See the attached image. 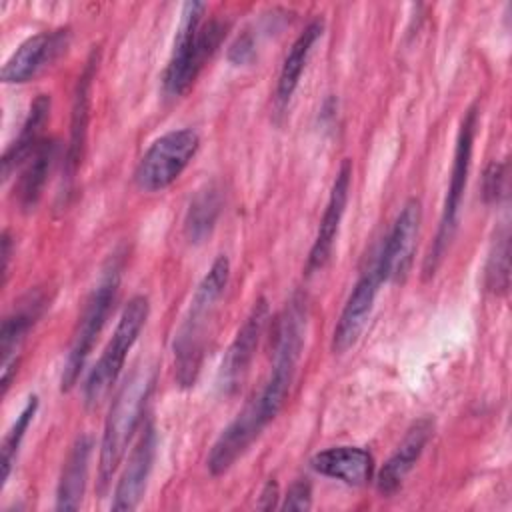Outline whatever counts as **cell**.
<instances>
[{
    "instance_id": "obj_7",
    "label": "cell",
    "mask_w": 512,
    "mask_h": 512,
    "mask_svg": "<svg viewBox=\"0 0 512 512\" xmlns=\"http://www.w3.org/2000/svg\"><path fill=\"white\" fill-rule=\"evenodd\" d=\"M148 318V298L146 296H134L124 306L120 320L116 324V330L104 348L102 356L98 358L96 366L90 370L86 384H84V400L88 406H98L102 400L110 394L112 386L116 384L126 356L130 348L134 346L142 326Z\"/></svg>"
},
{
    "instance_id": "obj_23",
    "label": "cell",
    "mask_w": 512,
    "mask_h": 512,
    "mask_svg": "<svg viewBox=\"0 0 512 512\" xmlns=\"http://www.w3.org/2000/svg\"><path fill=\"white\" fill-rule=\"evenodd\" d=\"M58 144L56 140H42L40 146L34 150V154L26 160L22 176L16 186V198L22 210H32L44 190V184L48 180L50 168L56 160Z\"/></svg>"
},
{
    "instance_id": "obj_20",
    "label": "cell",
    "mask_w": 512,
    "mask_h": 512,
    "mask_svg": "<svg viewBox=\"0 0 512 512\" xmlns=\"http://www.w3.org/2000/svg\"><path fill=\"white\" fill-rule=\"evenodd\" d=\"M50 114V96L38 94L36 100L30 106V112L20 128L18 138L6 148L2 156V178L8 180L10 174L20 166L26 164V160L34 154V150L40 146L42 128Z\"/></svg>"
},
{
    "instance_id": "obj_15",
    "label": "cell",
    "mask_w": 512,
    "mask_h": 512,
    "mask_svg": "<svg viewBox=\"0 0 512 512\" xmlns=\"http://www.w3.org/2000/svg\"><path fill=\"white\" fill-rule=\"evenodd\" d=\"M156 456V430L148 422L140 434L132 454L128 456L126 468L116 484L112 510H134L146 490V482Z\"/></svg>"
},
{
    "instance_id": "obj_25",
    "label": "cell",
    "mask_w": 512,
    "mask_h": 512,
    "mask_svg": "<svg viewBox=\"0 0 512 512\" xmlns=\"http://www.w3.org/2000/svg\"><path fill=\"white\" fill-rule=\"evenodd\" d=\"M508 256H510V236H508V226H502V230L494 238V246L486 264V286L496 294H502L508 290V278H510Z\"/></svg>"
},
{
    "instance_id": "obj_1",
    "label": "cell",
    "mask_w": 512,
    "mask_h": 512,
    "mask_svg": "<svg viewBox=\"0 0 512 512\" xmlns=\"http://www.w3.org/2000/svg\"><path fill=\"white\" fill-rule=\"evenodd\" d=\"M230 278V262L226 256H218L206 276L194 290L188 312L174 338V364L180 386H192L200 362L204 356V342L208 326L214 318L218 300L222 298Z\"/></svg>"
},
{
    "instance_id": "obj_17",
    "label": "cell",
    "mask_w": 512,
    "mask_h": 512,
    "mask_svg": "<svg viewBox=\"0 0 512 512\" xmlns=\"http://www.w3.org/2000/svg\"><path fill=\"white\" fill-rule=\"evenodd\" d=\"M432 428H434V424L430 418H420L418 422L412 424V428L406 432L400 446L394 450V454L384 462V466L378 472L376 488L380 494L390 496L400 488L402 480L406 478V474L414 468L416 460L420 458V454L432 434Z\"/></svg>"
},
{
    "instance_id": "obj_9",
    "label": "cell",
    "mask_w": 512,
    "mask_h": 512,
    "mask_svg": "<svg viewBox=\"0 0 512 512\" xmlns=\"http://www.w3.org/2000/svg\"><path fill=\"white\" fill-rule=\"evenodd\" d=\"M420 220H422L420 202L416 198L406 200L388 236L380 246L376 262L372 264L380 282H400L406 278L410 264L414 260Z\"/></svg>"
},
{
    "instance_id": "obj_14",
    "label": "cell",
    "mask_w": 512,
    "mask_h": 512,
    "mask_svg": "<svg viewBox=\"0 0 512 512\" xmlns=\"http://www.w3.org/2000/svg\"><path fill=\"white\" fill-rule=\"evenodd\" d=\"M350 180H352V162L346 158L340 164V170L334 178L332 190H330V198L326 202L314 244L310 248V256H308V272L320 270L326 266V262L330 260L332 248H334V240L338 236L340 230V222L346 210V202H348V192H350Z\"/></svg>"
},
{
    "instance_id": "obj_22",
    "label": "cell",
    "mask_w": 512,
    "mask_h": 512,
    "mask_svg": "<svg viewBox=\"0 0 512 512\" xmlns=\"http://www.w3.org/2000/svg\"><path fill=\"white\" fill-rule=\"evenodd\" d=\"M322 30H324V24L322 20H312L300 34L298 38L294 40L290 52L286 54L284 58V64H282V70H280V76H278V86H276V98L280 104H286L290 100V96L294 94L298 82H300V76L304 72V66L308 62V56L316 44V40L322 36Z\"/></svg>"
},
{
    "instance_id": "obj_3",
    "label": "cell",
    "mask_w": 512,
    "mask_h": 512,
    "mask_svg": "<svg viewBox=\"0 0 512 512\" xmlns=\"http://www.w3.org/2000/svg\"><path fill=\"white\" fill-rule=\"evenodd\" d=\"M204 10L206 4L202 2H186L182 6L174 48L164 72V90L170 96H180L190 88L224 38L226 26L220 20L200 26Z\"/></svg>"
},
{
    "instance_id": "obj_4",
    "label": "cell",
    "mask_w": 512,
    "mask_h": 512,
    "mask_svg": "<svg viewBox=\"0 0 512 512\" xmlns=\"http://www.w3.org/2000/svg\"><path fill=\"white\" fill-rule=\"evenodd\" d=\"M304 334H306V304L300 296H294L276 326L272 372L264 388L254 396L268 422L274 420V416L280 412V408L284 406L290 394L296 366L304 346Z\"/></svg>"
},
{
    "instance_id": "obj_2",
    "label": "cell",
    "mask_w": 512,
    "mask_h": 512,
    "mask_svg": "<svg viewBox=\"0 0 512 512\" xmlns=\"http://www.w3.org/2000/svg\"><path fill=\"white\" fill-rule=\"evenodd\" d=\"M154 374L148 366H138L124 380L116 392L100 442V464H98V488L106 490L112 474L122 462L128 444L142 420L146 398L152 390Z\"/></svg>"
},
{
    "instance_id": "obj_11",
    "label": "cell",
    "mask_w": 512,
    "mask_h": 512,
    "mask_svg": "<svg viewBox=\"0 0 512 512\" xmlns=\"http://www.w3.org/2000/svg\"><path fill=\"white\" fill-rule=\"evenodd\" d=\"M268 424L256 398H252L242 412L222 430L208 454V470L220 476L230 470V466L250 448V444L260 436Z\"/></svg>"
},
{
    "instance_id": "obj_5",
    "label": "cell",
    "mask_w": 512,
    "mask_h": 512,
    "mask_svg": "<svg viewBox=\"0 0 512 512\" xmlns=\"http://www.w3.org/2000/svg\"><path fill=\"white\" fill-rule=\"evenodd\" d=\"M120 272H122L120 260L112 258L106 264L90 298L86 300V306L78 320V326L72 336V344H70V350H68V356L64 362L62 380H60L62 392H68L76 384V380L92 352V346L106 324V318L110 314V308L116 300V292L120 286Z\"/></svg>"
},
{
    "instance_id": "obj_24",
    "label": "cell",
    "mask_w": 512,
    "mask_h": 512,
    "mask_svg": "<svg viewBox=\"0 0 512 512\" xmlns=\"http://www.w3.org/2000/svg\"><path fill=\"white\" fill-rule=\"evenodd\" d=\"M220 206H222V196L216 186L210 184L196 192L184 220V232L190 242L198 244L212 234L220 214Z\"/></svg>"
},
{
    "instance_id": "obj_12",
    "label": "cell",
    "mask_w": 512,
    "mask_h": 512,
    "mask_svg": "<svg viewBox=\"0 0 512 512\" xmlns=\"http://www.w3.org/2000/svg\"><path fill=\"white\" fill-rule=\"evenodd\" d=\"M70 42V32L66 28H58L52 32H40L26 38L4 62L2 80L20 84L34 78L40 70L52 64Z\"/></svg>"
},
{
    "instance_id": "obj_30",
    "label": "cell",
    "mask_w": 512,
    "mask_h": 512,
    "mask_svg": "<svg viewBox=\"0 0 512 512\" xmlns=\"http://www.w3.org/2000/svg\"><path fill=\"white\" fill-rule=\"evenodd\" d=\"M276 502H278V484H276V480H268L260 492L256 506L260 510H272V508H276Z\"/></svg>"
},
{
    "instance_id": "obj_8",
    "label": "cell",
    "mask_w": 512,
    "mask_h": 512,
    "mask_svg": "<svg viewBox=\"0 0 512 512\" xmlns=\"http://www.w3.org/2000/svg\"><path fill=\"white\" fill-rule=\"evenodd\" d=\"M200 138L192 128L170 130L156 138L134 170V182L144 192L168 188L198 152Z\"/></svg>"
},
{
    "instance_id": "obj_18",
    "label": "cell",
    "mask_w": 512,
    "mask_h": 512,
    "mask_svg": "<svg viewBox=\"0 0 512 512\" xmlns=\"http://www.w3.org/2000/svg\"><path fill=\"white\" fill-rule=\"evenodd\" d=\"M312 468L324 476L342 480L350 486H362L372 476V456L360 446H336L318 452L310 460Z\"/></svg>"
},
{
    "instance_id": "obj_27",
    "label": "cell",
    "mask_w": 512,
    "mask_h": 512,
    "mask_svg": "<svg viewBox=\"0 0 512 512\" xmlns=\"http://www.w3.org/2000/svg\"><path fill=\"white\" fill-rule=\"evenodd\" d=\"M504 182H506V164L492 162L484 172V182H482L484 198L488 202H496L504 192Z\"/></svg>"
},
{
    "instance_id": "obj_28",
    "label": "cell",
    "mask_w": 512,
    "mask_h": 512,
    "mask_svg": "<svg viewBox=\"0 0 512 512\" xmlns=\"http://www.w3.org/2000/svg\"><path fill=\"white\" fill-rule=\"evenodd\" d=\"M312 506V488L306 480H298L294 482L286 496H284V504L282 510H308Z\"/></svg>"
},
{
    "instance_id": "obj_13",
    "label": "cell",
    "mask_w": 512,
    "mask_h": 512,
    "mask_svg": "<svg viewBox=\"0 0 512 512\" xmlns=\"http://www.w3.org/2000/svg\"><path fill=\"white\" fill-rule=\"evenodd\" d=\"M380 278L374 270V266L370 270H366L360 280L354 284L342 312L340 318L334 326V334H332V350L336 354H344L348 348H352L356 344V340L360 338L372 308H374V300L378 294V286H380Z\"/></svg>"
},
{
    "instance_id": "obj_21",
    "label": "cell",
    "mask_w": 512,
    "mask_h": 512,
    "mask_svg": "<svg viewBox=\"0 0 512 512\" xmlns=\"http://www.w3.org/2000/svg\"><path fill=\"white\" fill-rule=\"evenodd\" d=\"M90 448H92V442L88 436H80L72 444V448L64 460L60 480H58V490H56V508L58 510L80 508L84 490H86Z\"/></svg>"
},
{
    "instance_id": "obj_29",
    "label": "cell",
    "mask_w": 512,
    "mask_h": 512,
    "mask_svg": "<svg viewBox=\"0 0 512 512\" xmlns=\"http://www.w3.org/2000/svg\"><path fill=\"white\" fill-rule=\"evenodd\" d=\"M254 54V44H252V38L250 36H242L236 40V44L232 46L230 50V60L234 62H246L250 56Z\"/></svg>"
},
{
    "instance_id": "obj_26",
    "label": "cell",
    "mask_w": 512,
    "mask_h": 512,
    "mask_svg": "<svg viewBox=\"0 0 512 512\" xmlns=\"http://www.w3.org/2000/svg\"><path fill=\"white\" fill-rule=\"evenodd\" d=\"M38 410V398L36 396H30L26 406L20 410V414L16 416L12 428L8 430L4 442H2V484L8 480L10 476V470H12V464L16 460V454H18V448L22 444V438L26 436V430L28 426L32 424L34 420V414Z\"/></svg>"
},
{
    "instance_id": "obj_6",
    "label": "cell",
    "mask_w": 512,
    "mask_h": 512,
    "mask_svg": "<svg viewBox=\"0 0 512 512\" xmlns=\"http://www.w3.org/2000/svg\"><path fill=\"white\" fill-rule=\"evenodd\" d=\"M476 120H478V112H476V108H470L460 122L456 148H454V162H452V170H450V184L446 190L438 232H436V238L430 246L426 260H424V276L426 278H430L438 270V266L454 238L456 226H458L460 204H462V196H464V188H466V180H468V172H470V162H472Z\"/></svg>"
},
{
    "instance_id": "obj_19",
    "label": "cell",
    "mask_w": 512,
    "mask_h": 512,
    "mask_svg": "<svg viewBox=\"0 0 512 512\" xmlns=\"http://www.w3.org/2000/svg\"><path fill=\"white\" fill-rule=\"evenodd\" d=\"M96 64L98 58L96 54L90 56V60L86 62L82 74L78 76L76 88H74V100H72V120H70V140H68V150H66V160H64V168H66V178L72 180L78 166H80V158L84 152V142H86V130H88V116H90V86H92V78L96 72Z\"/></svg>"
},
{
    "instance_id": "obj_16",
    "label": "cell",
    "mask_w": 512,
    "mask_h": 512,
    "mask_svg": "<svg viewBox=\"0 0 512 512\" xmlns=\"http://www.w3.org/2000/svg\"><path fill=\"white\" fill-rule=\"evenodd\" d=\"M44 308V296L30 292L18 308L8 314L0 328V352H2V390L6 392L12 376L18 370V352L26 340L30 328L36 324Z\"/></svg>"
},
{
    "instance_id": "obj_10",
    "label": "cell",
    "mask_w": 512,
    "mask_h": 512,
    "mask_svg": "<svg viewBox=\"0 0 512 512\" xmlns=\"http://www.w3.org/2000/svg\"><path fill=\"white\" fill-rule=\"evenodd\" d=\"M268 302L264 298H258L248 314V318L244 320V324L240 326L236 338L232 340L222 366H220V374H218V386L222 388V392L230 394L234 392L240 382L244 380L248 366L254 358V352L258 348L260 336L264 332V326L268 322Z\"/></svg>"
}]
</instances>
